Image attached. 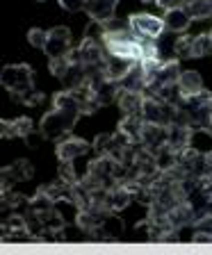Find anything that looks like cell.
<instances>
[{"instance_id":"6da1fadb","label":"cell","mask_w":212,"mask_h":255,"mask_svg":"<svg viewBox=\"0 0 212 255\" xmlns=\"http://www.w3.org/2000/svg\"><path fill=\"white\" fill-rule=\"evenodd\" d=\"M0 82L9 91V96L16 103L27 105V98L34 94V87H32V69L27 64H14V66H5L2 73H0Z\"/></svg>"},{"instance_id":"7a4b0ae2","label":"cell","mask_w":212,"mask_h":255,"mask_svg":"<svg viewBox=\"0 0 212 255\" xmlns=\"http://www.w3.org/2000/svg\"><path fill=\"white\" fill-rule=\"evenodd\" d=\"M75 121H78V114H69V112H62L57 107H53L48 114H43L41 123H39V130L43 132L46 139H59L73 130Z\"/></svg>"},{"instance_id":"3957f363","label":"cell","mask_w":212,"mask_h":255,"mask_svg":"<svg viewBox=\"0 0 212 255\" xmlns=\"http://www.w3.org/2000/svg\"><path fill=\"white\" fill-rule=\"evenodd\" d=\"M142 119L146 123H155V126H171L176 119V105H169L155 96H146L142 107Z\"/></svg>"},{"instance_id":"277c9868","label":"cell","mask_w":212,"mask_h":255,"mask_svg":"<svg viewBox=\"0 0 212 255\" xmlns=\"http://www.w3.org/2000/svg\"><path fill=\"white\" fill-rule=\"evenodd\" d=\"M128 25L137 39H158L165 34V21L153 14H133L128 18Z\"/></svg>"},{"instance_id":"5b68a950","label":"cell","mask_w":212,"mask_h":255,"mask_svg":"<svg viewBox=\"0 0 212 255\" xmlns=\"http://www.w3.org/2000/svg\"><path fill=\"white\" fill-rule=\"evenodd\" d=\"M73 39H71V30L64 25H55L48 30V41H46V55L48 59L55 57H66V55L73 50Z\"/></svg>"},{"instance_id":"8992f818","label":"cell","mask_w":212,"mask_h":255,"mask_svg":"<svg viewBox=\"0 0 212 255\" xmlns=\"http://www.w3.org/2000/svg\"><path fill=\"white\" fill-rule=\"evenodd\" d=\"M91 148H94V146L87 143L85 139L69 137V139H64V141L57 143V157H59V162H75L78 157L89 153Z\"/></svg>"},{"instance_id":"52a82bcc","label":"cell","mask_w":212,"mask_h":255,"mask_svg":"<svg viewBox=\"0 0 212 255\" xmlns=\"http://www.w3.org/2000/svg\"><path fill=\"white\" fill-rule=\"evenodd\" d=\"M94 235L96 239H119L123 235V221L117 217V212H112V214H107V217H103V221L98 223L94 228Z\"/></svg>"},{"instance_id":"ba28073f","label":"cell","mask_w":212,"mask_h":255,"mask_svg":"<svg viewBox=\"0 0 212 255\" xmlns=\"http://www.w3.org/2000/svg\"><path fill=\"white\" fill-rule=\"evenodd\" d=\"M146 85H149V80H146V73L142 69V62H135L130 71L119 80V87L128 91H146Z\"/></svg>"},{"instance_id":"9c48e42d","label":"cell","mask_w":212,"mask_h":255,"mask_svg":"<svg viewBox=\"0 0 212 255\" xmlns=\"http://www.w3.org/2000/svg\"><path fill=\"white\" fill-rule=\"evenodd\" d=\"M162 21H165V27L167 32H185L192 23V16L187 14L185 7H176V9H167L165 16H162Z\"/></svg>"},{"instance_id":"30bf717a","label":"cell","mask_w":212,"mask_h":255,"mask_svg":"<svg viewBox=\"0 0 212 255\" xmlns=\"http://www.w3.org/2000/svg\"><path fill=\"white\" fill-rule=\"evenodd\" d=\"M144 101H146V94H144V91H128V89H121V94H119V98H117L123 114H142Z\"/></svg>"},{"instance_id":"8fae6325","label":"cell","mask_w":212,"mask_h":255,"mask_svg":"<svg viewBox=\"0 0 212 255\" xmlns=\"http://www.w3.org/2000/svg\"><path fill=\"white\" fill-rule=\"evenodd\" d=\"M32 130H37V128H34V123H32L30 117H18V119H14L11 123L2 121V137H5V139L7 137H9V139H14V137L25 139Z\"/></svg>"},{"instance_id":"7c38bea8","label":"cell","mask_w":212,"mask_h":255,"mask_svg":"<svg viewBox=\"0 0 212 255\" xmlns=\"http://www.w3.org/2000/svg\"><path fill=\"white\" fill-rule=\"evenodd\" d=\"M187 146L208 157V155L212 153V130L210 128H192L190 143H187Z\"/></svg>"},{"instance_id":"4fadbf2b","label":"cell","mask_w":212,"mask_h":255,"mask_svg":"<svg viewBox=\"0 0 212 255\" xmlns=\"http://www.w3.org/2000/svg\"><path fill=\"white\" fill-rule=\"evenodd\" d=\"M178 89H181L183 101L190 98V96H197L199 91H203V80L197 71H183L181 78H178Z\"/></svg>"},{"instance_id":"5bb4252c","label":"cell","mask_w":212,"mask_h":255,"mask_svg":"<svg viewBox=\"0 0 212 255\" xmlns=\"http://www.w3.org/2000/svg\"><path fill=\"white\" fill-rule=\"evenodd\" d=\"M135 62H130V59L126 57H119V55H107L105 57V73L110 80H114V82H119V80L123 78V75L130 71V66H133Z\"/></svg>"},{"instance_id":"9a60e30c","label":"cell","mask_w":212,"mask_h":255,"mask_svg":"<svg viewBox=\"0 0 212 255\" xmlns=\"http://www.w3.org/2000/svg\"><path fill=\"white\" fill-rule=\"evenodd\" d=\"M2 173L9 175V182H25L34 175V169H32V164L27 159H16L14 164L9 169H5Z\"/></svg>"},{"instance_id":"2e32d148","label":"cell","mask_w":212,"mask_h":255,"mask_svg":"<svg viewBox=\"0 0 212 255\" xmlns=\"http://www.w3.org/2000/svg\"><path fill=\"white\" fill-rule=\"evenodd\" d=\"M185 9L192 16V21H206L212 18V0H190L185 2Z\"/></svg>"},{"instance_id":"e0dca14e","label":"cell","mask_w":212,"mask_h":255,"mask_svg":"<svg viewBox=\"0 0 212 255\" xmlns=\"http://www.w3.org/2000/svg\"><path fill=\"white\" fill-rule=\"evenodd\" d=\"M212 53V37L210 34H199L194 37V43H192V57H206V55Z\"/></svg>"},{"instance_id":"ac0fdd59","label":"cell","mask_w":212,"mask_h":255,"mask_svg":"<svg viewBox=\"0 0 212 255\" xmlns=\"http://www.w3.org/2000/svg\"><path fill=\"white\" fill-rule=\"evenodd\" d=\"M46 41H48V32L46 30L32 27V30L27 32V43H30L32 48H39V50H43V48H46Z\"/></svg>"},{"instance_id":"d6986e66","label":"cell","mask_w":212,"mask_h":255,"mask_svg":"<svg viewBox=\"0 0 212 255\" xmlns=\"http://www.w3.org/2000/svg\"><path fill=\"white\" fill-rule=\"evenodd\" d=\"M192 43H194V37L190 34L176 39V57H192Z\"/></svg>"},{"instance_id":"ffe728a7","label":"cell","mask_w":212,"mask_h":255,"mask_svg":"<svg viewBox=\"0 0 212 255\" xmlns=\"http://www.w3.org/2000/svg\"><path fill=\"white\" fill-rule=\"evenodd\" d=\"M59 5L66 11H80V9H85L87 0H59Z\"/></svg>"},{"instance_id":"44dd1931","label":"cell","mask_w":212,"mask_h":255,"mask_svg":"<svg viewBox=\"0 0 212 255\" xmlns=\"http://www.w3.org/2000/svg\"><path fill=\"white\" fill-rule=\"evenodd\" d=\"M187 0H155V5H160L162 9H176V7H185Z\"/></svg>"},{"instance_id":"7402d4cb","label":"cell","mask_w":212,"mask_h":255,"mask_svg":"<svg viewBox=\"0 0 212 255\" xmlns=\"http://www.w3.org/2000/svg\"><path fill=\"white\" fill-rule=\"evenodd\" d=\"M142 2H155V0H142Z\"/></svg>"},{"instance_id":"603a6c76","label":"cell","mask_w":212,"mask_h":255,"mask_svg":"<svg viewBox=\"0 0 212 255\" xmlns=\"http://www.w3.org/2000/svg\"><path fill=\"white\" fill-rule=\"evenodd\" d=\"M210 37H212V30H210Z\"/></svg>"},{"instance_id":"cb8c5ba5","label":"cell","mask_w":212,"mask_h":255,"mask_svg":"<svg viewBox=\"0 0 212 255\" xmlns=\"http://www.w3.org/2000/svg\"><path fill=\"white\" fill-rule=\"evenodd\" d=\"M39 2H43V0H39Z\"/></svg>"},{"instance_id":"d4e9b609","label":"cell","mask_w":212,"mask_h":255,"mask_svg":"<svg viewBox=\"0 0 212 255\" xmlns=\"http://www.w3.org/2000/svg\"><path fill=\"white\" fill-rule=\"evenodd\" d=\"M187 2H190V0H187Z\"/></svg>"}]
</instances>
